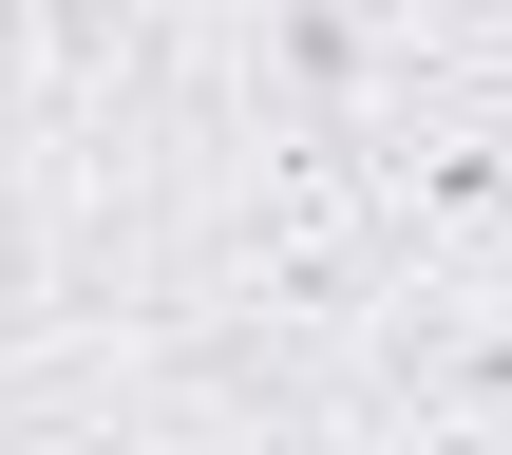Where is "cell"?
<instances>
[{
  "label": "cell",
  "mask_w": 512,
  "mask_h": 455,
  "mask_svg": "<svg viewBox=\"0 0 512 455\" xmlns=\"http://www.w3.org/2000/svg\"><path fill=\"white\" fill-rule=\"evenodd\" d=\"M494 437H512V266H418L342 342L304 455H494Z\"/></svg>",
  "instance_id": "6da1fadb"
}]
</instances>
